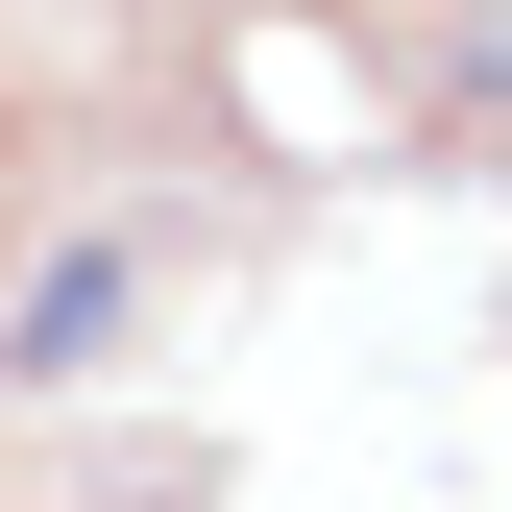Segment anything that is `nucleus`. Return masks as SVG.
I'll use <instances>...</instances> for the list:
<instances>
[{
    "label": "nucleus",
    "mask_w": 512,
    "mask_h": 512,
    "mask_svg": "<svg viewBox=\"0 0 512 512\" xmlns=\"http://www.w3.org/2000/svg\"><path fill=\"white\" fill-rule=\"evenodd\" d=\"M98 342H122V244H98V269H49V293H25V366H98Z\"/></svg>",
    "instance_id": "nucleus-1"
}]
</instances>
